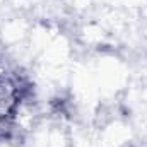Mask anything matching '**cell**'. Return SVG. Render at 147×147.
<instances>
[{"label": "cell", "mask_w": 147, "mask_h": 147, "mask_svg": "<svg viewBox=\"0 0 147 147\" xmlns=\"http://www.w3.org/2000/svg\"><path fill=\"white\" fill-rule=\"evenodd\" d=\"M16 106V87L10 80L0 79V116L9 115Z\"/></svg>", "instance_id": "cell-1"}]
</instances>
